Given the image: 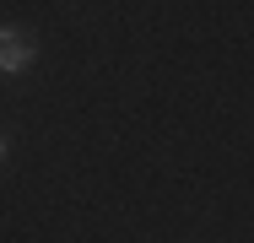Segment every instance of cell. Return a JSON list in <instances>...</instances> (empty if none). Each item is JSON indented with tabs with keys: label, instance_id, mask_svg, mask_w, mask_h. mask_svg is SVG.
Wrapping results in <instances>:
<instances>
[{
	"label": "cell",
	"instance_id": "obj_1",
	"mask_svg": "<svg viewBox=\"0 0 254 243\" xmlns=\"http://www.w3.org/2000/svg\"><path fill=\"white\" fill-rule=\"evenodd\" d=\"M33 60H38V49H33V38H27V33L0 27V76H22Z\"/></svg>",
	"mask_w": 254,
	"mask_h": 243
},
{
	"label": "cell",
	"instance_id": "obj_2",
	"mask_svg": "<svg viewBox=\"0 0 254 243\" xmlns=\"http://www.w3.org/2000/svg\"><path fill=\"white\" fill-rule=\"evenodd\" d=\"M5 151H11V146H5V135H0V162H5Z\"/></svg>",
	"mask_w": 254,
	"mask_h": 243
}]
</instances>
